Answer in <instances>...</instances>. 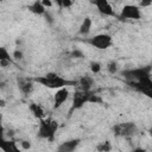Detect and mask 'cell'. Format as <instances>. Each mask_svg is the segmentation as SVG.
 <instances>
[{"instance_id": "obj_1", "label": "cell", "mask_w": 152, "mask_h": 152, "mask_svg": "<svg viewBox=\"0 0 152 152\" xmlns=\"http://www.w3.org/2000/svg\"><path fill=\"white\" fill-rule=\"evenodd\" d=\"M33 81L40 83L42 86H44V87H46V88L57 89V90L61 89V88H66V86H69V84H75V83H76V82L65 80L64 77L59 76V75L56 74V72H48V74L44 75V76L34 77Z\"/></svg>"}, {"instance_id": "obj_2", "label": "cell", "mask_w": 152, "mask_h": 152, "mask_svg": "<svg viewBox=\"0 0 152 152\" xmlns=\"http://www.w3.org/2000/svg\"><path fill=\"white\" fill-rule=\"evenodd\" d=\"M122 76L127 81L128 84H131V86L137 84V83H139L146 78H151V65L133 68V69H126L122 71Z\"/></svg>"}, {"instance_id": "obj_3", "label": "cell", "mask_w": 152, "mask_h": 152, "mask_svg": "<svg viewBox=\"0 0 152 152\" xmlns=\"http://www.w3.org/2000/svg\"><path fill=\"white\" fill-rule=\"evenodd\" d=\"M57 129H58L57 120H55L53 118H44V119L39 120L37 135L40 139H46V140L52 141Z\"/></svg>"}, {"instance_id": "obj_4", "label": "cell", "mask_w": 152, "mask_h": 152, "mask_svg": "<svg viewBox=\"0 0 152 152\" xmlns=\"http://www.w3.org/2000/svg\"><path fill=\"white\" fill-rule=\"evenodd\" d=\"M100 99H97L91 91H82V90H76L72 95V104H71V110H76L82 108L86 103L88 102H99Z\"/></svg>"}, {"instance_id": "obj_5", "label": "cell", "mask_w": 152, "mask_h": 152, "mask_svg": "<svg viewBox=\"0 0 152 152\" xmlns=\"http://www.w3.org/2000/svg\"><path fill=\"white\" fill-rule=\"evenodd\" d=\"M113 133L116 137L121 138H132L139 133L138 126L132 122V121H126V122H120L113 126Z\"/></svg>"}, {"instance_id": "obj_6", "label": "cell", "mask_w": 152, "mask_h": 152, "mask_svg": "<svg viewBox=\"0 0 152 152\" xmlns=\"http://www.w3.org/2000/svg\"><path fill=\"white\" fill-rule=\"evenodd\" d=\"M87 43L99 50H106L113 45V38L108 33H99L87 39Z\"/></svg>"}, {"instance_id": "obj_7", "label": "cell", "mask_w": 152, "mask_h": 152, "mask_svg": "<svg viewBox=\"0 0 152 152\" xmlns=\"http://www.w3.org/2000/svg\"><path fill=\"white\" fill-rule=\"evenodd\" d=\"M118 18L121 20H139L141 18L140 7L137 5H131V4L125 5L121 8Z\"/></svg>"}, {"instance_id": "obj_8", "label": "cell", "mask_w": 152, "mask_h": 152, "mask_svg": "<svg viewBox=\"0 0 152 152\" xmlns=\"http://www.w3.org/2000/svg\"><path fill=\"white\" fill-rule=\"evenodd\" d=\"M93 4L95 5V7L97 8L99 13L104 15V17H116V13L112 6V4L107 0H96L93 1Z\"/></svg>"}, {"instance_id": "obj_9", "label": "cell", "mask_w": 152, "mask_h": 152, "mask_svg": "<svg viewBox=\"0 0 152 152\" xmlns=\"http://www.w3.org/2000/svg\"><path fill=\"white\" fill-rule=\"evenodd\" d=\"M70 91L66 88H61L58 90H56L55 95H53V109H58L62 107V104L69 99Z\"/></svg>"}, {"instance_id": "obj_10", "label": "cell", "mask_w": 152, "mask_h": 152, "mask_svg": "<svg viewBox=\"0 0 152 152\" xmlns=\"http://www.w3.org/2000/svg\"><path fill=\"white\" fill-rule=\"evenodd\" d=\"M81 140L77 138V139H70V140H65L63 142H61L57 148H56V152H74L78 145H80Z\"/></svg>"}, {"instance_id": "obj_11", "label": "cell", "mask_w": 152, "mask_h": 152, "mask_svg": "<svg viewBox=\"0 0 152 152\" xmlns=\"http://www.w3.org/2000/svg\"><path fill=\"white\" fill-rule=\"evenodd\" d=\"M0 150L4 152H21L14 140H8L5 137H0Z\"/></svg>"}, {"instance_id": "obj_12", "label": "cell", "mask_w": 152, "mask_h": 152, "mask_svg": "<svg viewBox=\"0 0 152 152\" xmlns=\"http://www.w3.org/2000/svg\"><path fill=\"white\" fill-rule=\"evenodd\" d=\"M18 86H19L20 91L25 95L31 94L32 90H33V82L28 78H19L18 80Z\"/></svg>"}, {"instance_id": "obj_13", "label": "cell", "mask_w": 152, "mask_h": 152, "mask_svg": "<svg viewBox=\"0 0 152 152\" xmlns=\"http://www.w3.org/2000/svg\"><path fill=\"white\" fill-rule=\"evenodd\" d=\"M78 86H80V90H82V91H90L93 86H94V78L88 76V75L82 76L78 80Z\"/></svg>"}, {"instance_id": "obj_14", "label": "cell", "mask_w": 152, "mask_h": 152, "mask_svg": "<svg viewBox=\"0 0 152 152\" xmlns=\"http://www.w3.org/2000/svg\"><path fill=\"white\" fill-rule=\"evenodd\" d=\"M13 62V57L10 55L8 50L5 46H0V65L6 68Z\"/></svg>"}, {"instance_id": "obj_15", "label": "cell", "mask_w": 152, "mask_h": 152, "mask_svg": "<svg viewBox=\"0 0 152 152\" xmlns=\"http://www.w3.org/2000/svg\"><path fill=\"white\" fill-rule=\"evenodd\" d=\"M28 109H30V112L32 113V115H33L36 119L42 120V119L45 118V112H44V109H43V107H42L40 104L32 102V103H30Z\"/></svg>"}, {"instance_id": "obj_16", "label": "cell", "mask_w": 152, "mask_h": 152, "mask_svg": "<svg viewBox=\"0 0 152 152\" xmlns=\"http://www.w3.org/2000/svg\"><path fill=\"white\" fill-rule=\"evenodd\" d=\"M91 25H93L91 19H90L89 17H86V18L82 20L81 25H80V28H78L80 34H82V36H88L89 32H90V30H91Z\"/></svg>"}, {"instance_id": "obj_17", "label": "cell", "mask_w": 152, "mask_h": 152, "mask_svg": "<svg viewBox=\"0 0 152 152\" xmlns=\"http://www.w3.org/2000/svg\"><path fill=\"white\" fill-rule=\"evenodd\" d=\"M28 10H30L33 14H37V15H44L45 12H46V8L43 6L42 1H34V2H32V4L28 6Z\"/></svg>"}, {"instance_id": "obj_18", "label": "cell", "mask_w": 152, "mask_h": 152, "mask_svg": "<svg viewBox=\"0 0 152 152\" xmlns=\"http://www.w3.org/2000/svg\"><path fill=\"white\" fill-rule=\"evenodd\" d=\"M97 152H110L112 151V144L109 141H102L96 146Z\"/></svg>"}, {"instance_id": "obj_19", "label": "cell", "mask_w": 152, "mask_h": 152, "mask_svg": "<svg viewBox=\"0 0 152 152\" xmlns=\"http://www.w3.org/2000/svg\"><path fill=\"white\" fill-rule=\"evenodd\" d=\"M107 70H108V72L112 74V75L116 74V72H118V63L114 62V61H110V62L107 64Z\"/></svg>"}, {"instance_id": "obj_20", "label": "cell", "mask_w": 152, "mask_h": 152, "mask_svg": "<svg viewBox=\"0 0 152 152\" xmlns=\"http://www.w3.org/2000/svg\"><path fill=\"white\" fill-rule=\"evenodd\" d=\"M101 69H102V66L99 62H91L90 63V70L93 74H99L101 71Z\"/></svg>"}, {"instance_id": "obj_21", "label": "cell", "mask_w": 152, "mask_h": 152, "mask_svg": "<svg viewBox=\"0 0 152 152\" xmlns=\"http://www.w3.org/2000/svg\"><path fill=\"white\" fill-rule=\"evenodd\" d=\"M12 57H13L14 59H23V57H24V55H23V51H21V50H15V51L13 52Z\"/></svg>"}, {"instance_id": "obj_22", "label": "cell", "mask_w": 152, "mask_h": 152, "mask_svg": "<svg viewBox=\"0 0 152 152\" xmlns=\"http://www.w3.org/2000/svg\"><path fill=\"white\" fill-rule=\"evenodd\" d=\"M44 17H45V20H46L49 24H52V23H53V17L51 15V13H50V12H48V10H46V12H45Z\"/></svg>"}, {"instance_id": "obj_23", "label": "cell", "mask_w": 152, "mask_h": 152, "mask_svg": "<svg viewBox=\"0 0 152 152\" xmlns=\"http://www.w3.org/2000/svg\"><path fill=\"white\" fill-rule=\"evenodd\" d=\"M71 57H74V58H82L83 57V53L80 50H74L71 52Z\"/></svg>"}, {"instance_id": "obj_24", "label": "cell", "mask_w": 152, "mask_h": 152, "mask_svg": "<svg viewBox=\"0 0 152 152\" xmlns=\"http://www.w3.org/2000/svg\"><path fill=\"white\" fill-rule=\"evenodd\" d=\"M58 5L62 6V7H70L72 5V1H69V0H64V1H58Z\"/></svg>"}, {"instance_id": "obj_25", "label": "cell", "mask_w": 152, "mask_h": 152, "mask_svg": "<svg viewBox=\"0 0 152 152\" xmlns=\"http://www.w3.org/2000/svg\"><path fill=\"white\" fill-rule=\"evenodd\" d=\"M21 146H23L25 150H27V148L31 147V144H30V141H21Z\"/></svg>"}, {"instance_id": "obj_26", "label": "cell", "mask_w": 152, "mask_h": 152, "mask_svg": "<svg viewBox=\"0 0 152 152\" xmlns=\"http://www.w3.org/2000/svg\"><path fill=\"white\" fill-rule=\"evenodd\" d=\"M129 152H147L145 148H142V147H135V148H133L132 151H129Z\"/></svg>"}, {"instance_id": "obj_27", "label": "cell", "mask_w": 152, "mask_h": 152, "mask_svg": "<svg viewBox=\"0 0 152 152\" xmlns=\"http://www.w3.org/2000/svg\"><path fill=\"white\" fill-rule=\"evenodd\" d=\"M42 4H43V6L46 8V6L48 7H50V6H52V2L51 1H42Z\"/></svg>"}, {"instance_id": "obj_28", "label": "cell", "mask_w": 152, "mask_h": 152, "mask_svg": "<svg viewBox=\"0 0 152 152\" xmlns=\"http://www.w3.org/2000/svg\"><path fill=\"white\" fill-rule=\"evenodd\" d=\"M140 5H141L142 7H144V6H148V5H151V1H146V2H144V1H142Z\"/></svg>"}]
</instances>
